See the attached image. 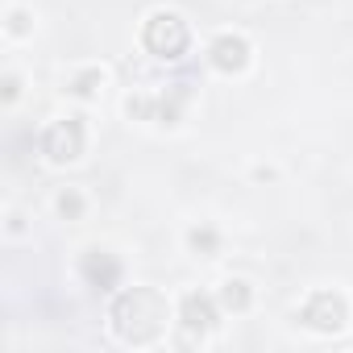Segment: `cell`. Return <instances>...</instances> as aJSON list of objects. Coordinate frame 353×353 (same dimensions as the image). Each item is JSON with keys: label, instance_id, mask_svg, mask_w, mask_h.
I'll return each instance as SVG.
<instances>
[{"label": "cell", "instance_id": "cell-1", "mask_svg": "<svg viewBox=\"0 0 353 353\" xmlns=\"http://www.w3.org/2000/svg\"><path fill=\"white\" fill-rule=\"evenodd\" d=\"M166 316H170V307H166V299L154 287H129V291H121L112 299V312H108L112 332L121 341H129V345L158 341L162 328H166Z\"/></svg>", "mask_w": 353, "mask_h": 353}, {"label": "cell", "instance_id": "cell-2", "mask_svg": "<svg viewBox=\"0 0 353 353\" xmlns=\"http://www.w3.org/2000/svg\"><path fill=\"white\" fill-rule=\"evenodd\" d=\"M141 42H145V50L154 54V59H179L183 50H188V42H192V34H188V21L179 17V13H154L150 21H145V30H141Z\"/></svg>", "mask_w": 353, "mask_h": 353}, {"label": "cell", "instance_id": "cell-3", "mask_svg": "<svg viewBox=\"0 0 353 353\" xmlns=\"http://www.w3.org/2000/svg\"><path fill=\"white\" fill-rule=\"evenodd\" d=\"M299 320H303L312 332H341L345 320H349V303H345V295H336V291H316V295H307Z\"/></svg>", "mask_w": 353, "mask_h": 353}, {"label": "cell", "instance_id": "cell-4", "mask_svg": "<svg viewBox=\"0 0 353 353\" xmlns=\"http://www.w3.org/2000/svg\"><path fill=\"white\" fill-rule=\"evenodd\" d=\"M42 154H46L50 162H75V158L83 154V125H79L75 117L54 121V125L42 133Z\"/></svg>", "mask_w": 353, "mask_h": 353}, {"label": "cell", "instance_id": "cell-5", "mask_svg": "<svg viewBox=\"0 0 353 353\" xmlns=\"http://www.w3.org/2000/svg\"><path fill=\"white\" fill-rule=\"evenodd\" d=\"M208 63H212L216 71H225V75H237V71H245V63H250V42H245L241 34H221V38L208 46Z\"/></svg>", "mask_w": 353, "mask_h": 353}, {"label": "cell", "instance_id": "cell-6", "mask_svg": "<svg viewBox=\"0 0 353 353\" xmlns=\"http://www.w3.org/2000/svg\"><path fill=\"white\" fill-rule=\"evenodd\" d=\"M179 320H183L188 332H208V328H216V303H212V295H204V291L183 295Z\"/></svg>", "mask_w": 353, "mask_h": 353}, {"label": "cell", "instance_id": "cell-7", "mask_svg": "<svg viewBox=\"0 0 353 353\" xmlns=\"http://www.w3.org/2000/svg\"><path fill=\"white\" fill-rule=\"evenodd\" d=\"M83 279H88L96 291H112L117 279H121V262H117L112 254L92 250V254H83Z\"/></svg>", "mask_w": 353, "mask_h": 353}, {"label": "cell", "instance_id": "cell-8", "mask_svg": "<svg viewBox=\"0 0 353 353\" xmlns=\"http://www.w3.org/2000/svg\"><path fill=\"white\" fill-rule=\"evenodd\" d=\"M221 303H225L229 312H245V307H250V283L229 279V283L221 287Z\"/></svg>", "mask_w": 353, "mask_h": 353}, {"label": "cell", "instance_id": "cell-9", "mask_svg": "<svg viewBox=\"0 0 353 353\" xmlns=\"http://www.w3.org/2000/svg\"><path fill=\"white\" fill-rule=\"evenodd\" d=\"M100 83H104V75H100V71H83V75H75V83H71V92L88 100V96H96V88H100Z\"/></svg>", "mask_w": 353, "mask_h": 353}, {"label": "cell", "instance_id": "cell-10", "mask_svg": "<svg viewBox=\"0 0 353 353\" xmlns=\"http://www.w3.org/2000/svg\"><path fill=\"white\" fill-rule=\"evenodd\" d=\"M59 212H63V216H67V221H75V216H79V212H83V196H79V192H71V188H67V192H63V196H59Z\"/></svg>", "mask_w": 353, "mask_h": 353}, {"label": "cell", "instance_id": "cell-11", "mask_svg": "<svg viewBox=\"0 0 353 353\" xmlns=\"http://www.w3.org/2000/svg\"><path fill=\"white\" fill-rule=\"evenodd\" d=\"M188 241H192V250H200V254H212V250H216V233H212V229H192Z\"/></svg>", "mask_w": 353, "mask_h": 353}, {"label": "cell", "instance_id": "cell-12", "mask_svg": "<svg viewBox=\"0 0 353 353\" xmlns=\"http://www.w3.org/2000/svg\"><path fill=\"white\" fill-rule=\"evenodd\" d=\"M150 112H158V104H154V100H141V96H137V100H129V117H137V121H145Z\"/></svg>", "mask_w": 353, "mask_h": 353}, {"label": "cell", "instance_id": "cell-13", "mask_svg": "<svg viewBox=\"0 0 353 353\" xmlns=\"http://www.w3.org/2000/svg\"><path fill=\"white\" fill-rule=\"evenodd\" d=\"M9 30H13V34H26V30H30V17H26V13H13V17H9Z\"/></svg>", "mask_w": 353, "mask_h": 353}, {"label": "cell", "instance_id": "cell-14", "mask_svg": "<svg viewBox=\"0 0 353 353\" xmlns=\"http://www.w3.org/2000/svg\"><path fill=\"white\" fill-rule=\"evenodd\" d=\"M17 92H21V83H17V75H9L5 79V100H17Z\"/></svg>", "mask_w": 353, "mask_h": 353}]
</instances>
